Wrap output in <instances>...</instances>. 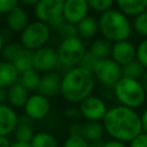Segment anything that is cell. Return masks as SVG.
Wrapping results in <instances>:
<instances>
[{
  "mask_svg": "<svg viewBox=\"0 0 147 147\" xmlns=\"http://www.w3.org/2000/svg\"><path fill=\"white\" fill-rule=\"evenodd\" d=\"M102 125L105 133L110 139L124 144H129L142 132L140 115L134 109L121 105L113 106L107 110Z\"/></svg>",
  "mask_w": 147,
  "mask_h": 147,
  "instance_id": "obj_1",
  "label": "cell"
},
{
  "mask_svg": "<svg viewBox=\"0 0 147 147\" xmlns=\"http://www.w3.org/2000/svg\"><path fill=\"white\" fill-rule=\"evenodd\" d=\"M95 86V78L91 70L80 65L71 68L64 72L61 82V96L70 103H80L92 95Z\"/></svg>",
  "mask_w": 147,
  "mask_h": 147,
  "instance_id": "obj_2",
  "label": "cell"
},
{
  "mask_svg": "<svg viewBox=\"0 0 147 147\" xmlns=\"http://www.w3.org/2000/svg\"><path fill=\"white\" fill-rule=\"evenodd\" d=\"M98 23L99 32L101 33L102 38L107 39L111 44L127 40L132 31L130 20L118 9L111 8L100 14Z\"/></svg>",
  "mask_w": 147,
  "mask_h": 147,
  "instance_id": "obj_3",
  "label": "cell"
},
{
  "mask_svg": "<svg viewBox=\"0 0 147 147\" xmlns=\"http://www.w3.org/2000/svg\"><path fill=\"white\" fill-rule=\"evenodd\" d=\"M113 90L114 95L121 106L136 110L140 108L146 101L147 93L140 80L122 77L113 87Z\"/></svg>",
  "mask_w": 147,
  "mask_h": 147,
  "instance_id": "obj_4",
  "label": "cell"
},
{
  "mask_svg": "<svg viewBox=\"0 0 147 147\" xmlns=\"http://www.w3.org/2000/svg\"><path fill=\"white\" fill-rule=\"evenodd\" d=\"M57 57L59 63L68 69L78 67L83 61L85 54L87 53V48L84 41L78 37H71L67 39H62L57 47Z\"/></svg>",
  "mask_w": 147,
  "mask_h": 147,
  "instance_id": "obj_5",
  "label": "cell"
},
{
  "mask_svg": "<svg viewBox=\"0 0 147 147\" xmlns=\"http://www.w3.org/2000/svg\"><path fill=\"white\" fill-rule=\"evenodd\" d=\"M51 32L52 30L46 23L36 20L30 22L20 33V42L24 48L34 52L47 44L51 38Z\"/></svg>",
  "mask_w": 147,
  "mask_h": 147,
  "instance_id": "obj_6",
  "label": "cell"
},
{
  "mask_svg": "<svg viewBox=\"0 0 147 147\" xmlns=\"http://www.w3.org/2000/svg\"><path fill=\"white\" fill-rule=\"evenodd\" d=\"M95 80L106 87H114L116 83L123 77L122 67L111 57L99 60L92 70Z\"/></svg>",
  "mask_w": 147,
  "mask_h": 147,
  "instance_id": "obj_7",
  "label": "cell"
},
{
  "mask_svg": "<svg viewBox=\"0 0 147 147\" xmlns=\"http://www.w3.org/2000/svg\"><path fill=\"white\" fill-rule=\"evenodd\" d=\"M23 109L24 115L30 121H41L51 113V101L39 93H33L30 94Z\"/></svg>",
  "mask_w": 147,
  "mask_h": 147,
  "instance_id": "obj_8",
  "label": "cell"
},
{
  "mask_svg": "<svg viewBox=\"0 0 147 147\" xmlns=\"http://www.w3.org/2000/svg\"><path fill=\"white\" fill-rule=\"evenodd\" d=\"M78 110L86 121L102 122L108 108L101 98L92 94L79 103Z\"/></svg>",
  "mask_w": 147,
  "mask_h": 147,
  "instance_id": "obj_9",
  "label": "cell"
},
{
  "mask_svg": "<svg viewBox=\"0 0 147 147\" xmlns=\"http://www.w3.org/2000/svg\"><path fill=\"white\" fill-rule=\"evenodd\" d=\"M63 2L60 0H40L34 6V16L37 21L49 25L55 20L63 17Z\"/></svg>",
  "mask_w": 147,
  "mask_h": 147,
  "instance_id": "obj_10",
  "label": "cell"
},
{
  "mask_svg": "<svg viewBox=\"0 0 147 147\" xmlns=\"http://www.w3.org/2000/svg\"><path fill=\"white\" fill-rule=\"evenodd\" d=\"M59 65L57 53L54 48L44 46L33 52L32 68L38 72H51Z\"/></svg>",
  "mask_w": 147,
  "mask_h": 147,
  "instance_id": "obj_11",
  "label": "cell"
},
{
  "mask_svg": "<svg viewBox=\"0 0 147 147\" xmlns=\"http://www.w3.org/2000/svg\"><path fill=\"white\" fill-rule=\"evenodd\" d=\"M69 134H79L90 144L99 141L105 134L102 122L85 121L82 124H74L70 126Z\"/></svg>",
  "mask_w": 147,
  "mask_h": 147,
  "instance_id": "obj_12",
  "label": "cell"
},
{
  "mask_svg": "<svg viewBox=\"0 0 147 147\" xmlns=\"http://www.w3.org/2000/svg\"><path fill=\"white\" fill-rule=\"evenodd\" d=\"M90 6L87 0H65L63 2V18L65 22L77 25L87 17Z\"/></svg>",
  "mask_w": 147,
  "mask_h": 147,
  "instance_id": "obj_13",
  "label": "cell"
},
{
  "mask_svg": "<svg viewBox=\"0 0 147 147\" xmlns=\"http://www.w3.org/2000/svg\"><path fill=\"white\" fill-rule=\"evenodd\" d=\"M20 116L16 110L9 105H0V136L9 137L14 134V131L18 124Z\"/></svg>",
  "mask_w": 147,
  "mask_h": 147,
  "instance_id": "obj_14",
  "label": "cell"
},
{
  "mask_svg": "<svg viewBox=\"0 0 147 147\" xmlns=\"http://www.w3.org/2000/svg\"><path fill=\"white\" fill-rule=\"evenodd\" d=\"M136 52H137V47L133 45V42L129 40H123L113 44L110 56L116 63H118L122 67L136 60Z\"/></svg>",
  "mask_w": 147,
  "mask_h": 147,
  "instance_id": "obj_15",
  "label": "cell"
},
{
  "mask_svg": "<svg viewBox=\"0 0 147 147\" xmlns=\"http://www.w3.org/2000/svg\"><path fill=\"white\" fill-rule=\"evenodd\" d=\"M61 82H62V77L55 71L42 74L37 93H39L48 99L53 98V96L60 94Z\"/></svg>",
  "mask_w": 147,
  "mask_h": 147,
  "instance_id": "obj_16",
  "label": "cell"
},
{
  "mask_svg": "<svg viewBox=\"0 0 147 147\" xmlns=\"http://www.w3.org/2000/svg\"><path fill=\"white\" fill-rule=\"evenodd\" d=\"M29 23H30L29 22V15H28L26 10L20 5L6 15L7 28L14 32L21 33L26 28V25Z\"/></svg>",
  "mask_w": 147,
  "mask_h": 147,
  "instance_id": "obj_17",
  "label": "cell"
},
{
  "mask_svg": "<svg viewBox=\"0 0 147 147\" xmlns=\"http://www.w3.org/2000/svg\"><path fill=\"white\" fill-rule=\"evenodd\" d=\"M29 91L23 87L18 82L7 88V102L10 107L23 108L29 99Z\"/></svg>",
  "mask_w": 147,
  "mask_h": 147,
  "instance_id": "obj_18",
  "label": "cell"
},
{
  "mask_svg": "<svg viewBox=\"0 0 147 147\" xmlns=\"http://www.w3.org/2000/svg\"><path fill=\"white\" fill-rule=\"evenodd\" d=\"M20 72L16 67L7 61H0V87L8 88L18 82Z\"/></svg>",
  "mask_w": 147,
  "mask_h": 147,
  "instance_id": "obj_19",
  "label": "cell"
},
{
  "mask_svg": "<svg viewBox=\"0 0 147 147\" xmlns=\"http://www.w3.org/2000/svg\"><path fill=\"white\" fill-rule=\"evenodd\" d=\"M118 10L126 16H133L147 10V0H115Z\"/></svg>",
  "mask_w": 147,
  "mask_h": 147,
  "instance_id": "obj_20",
  "label": "cell"
},
{
  "mask_svg": "<svg viewBox=\"0 0 147 147\" xmlns=\"http://www.w3.org/2000/svg\"><path fill=\"white\" fill-rule=\"evenodd\" d=\"M76 26H77V36L82 40L92 39L99 32V23H98V20L94 18V17H92V16L85 17Z\"/></svg>",
  "mask_w": 147,
  "mask_h": 147,
  "instance_id": "obj_21",
  "label": "cell"
},
{
  "mask_svg": "<svg viewBox=\"0 0 147 147\" xmlns=\"http://www.w3.org/2000/svg\"><path fill=\"white\" fill-rule=\"evenodd\" d=\"M34 129L31 124V121L24 116L20 117L18 124L14 131V138L15 141H21V142H30L34 136Z\"/></svg>",
  "mask_w": 147,
  "mask_h": 147,
  "instance_id": "obj_22",
  "label": "cell"
},
{
  "mask_svg": "<svg viewBox=\"0 0 147 147\" xmlns=\"http://www.w3.org/2000/svg\"><path fill=\"white\" fill-rule=\"evenodd\" d=\"M111 47H113V44L110 41H108L107 39H105V38H96V39H94L91 42L90 48L87 51L96 60H103V59L110 57Z\"/></svg>",
  "mask_w": 147,
  "mask_h": 147,
  "instance_id": "obj_23",
  "label": "cell"
},
{
  "mask_svg": "<svg viewBox=\"0 0 147 147\" xmlns=\"http://www.w3.org/2000/svg\"><path fill=\"white\" fill-rule=\"evenodd\" d=\"M40 79H41L40 72H38L37 70H34L32 68V69H29V70L20 74L18 83L30 92V91H37L38 90L39 84H40Z\"/></svg>",
  "mask_w": 147,
  "mask_h": 147,
  "instance_id": "obj_24",
  "label": "cell"
},
{
  "mask_svg": "<svg viewBox=\"0 0 147 147\" xmlns=\"http://www.w3.org/2000/svg\"><path fill=\"white\" fill-rule=\"evenodd\" d=\"M31 147H59V141L54 134L47 131H38L30 141Z\"/></svg>",
  "mask_w": 147,
  "mask_h": 147,
  "instance_id": "obj_25",
  "label": "cell"
},
{
  "mask_svg": "<svg viewBox=\"0 0 147 147\" xmlns=\"http://www.w3.org/2000/svg\"><path fill=\"white\" fill-rule=\"evenodd\" d=\"M32 57H33V52L23 48L22 52L18 54V56L14 60L13 64L16 67L18 72L22 74L29 69H32Z\"/></svg>",
  "mask_w": 147,
  "mask_h": 147,
  "instance_id": "obj_26",
  "label": "cell"
},
{
  "mask_svg": "<svg viewBox=\"0 0 147 147\" xmlns=\"http://www.w3.org/2000/svg\"><path fill=\"white\" fill-rule=\"evenodd\" d=\"M145 70L146 69L137 60H133V61L122 65V75H123V77L131 78V79L140 80V78L144 75Z\"/></svg>",
  "mask_w": 147,
  "mask_h": 147,
  "instance_id": "obj_27",
  "label": "cell"
},
{
  "mask_svg": "<svg viewBox=\"0 0 147 147\" xmlns=\"http://www.w3.org/2000/svg\"><path fill=\"white\" fill-rule=\"evenodd\" d=\"M23 48L24 47L21 45L20 41H9V42L5 44L2 53H1V56H2L3 61L13 63L14 60L18 56V54L22 52Z\"/></svg>",
  "mask_w": 147,
  "mask_h": 147,
  "instance_id": "obj_28",
  "label": "cell"
},
{
  "mask_svg": "<svg viewBox=\"0 0 147 147\" xmlns=\"http://www.w3.org/2000/svg\"><path fill=\"white\" fill-rule=\"evenodd\" d=\"M132 28L134 29V31L138 34L147 38V10L142 11L141 14H139L134 17Z\"/></svg>",
  "mask_w": 147,
  "mask_h": 147,
  "instance_id": "obj_29",
  "label": "cell"
},
{
  "mask_svg": "<svg viewBox=\"0 0 147 147\" xmlns=\"http://www.w3.org/2000/svg\"><path fill=\"white\" fill-rule=\"evenodd\" d=\"M62 147H91V144L79 134H69L63 141Z\"/></svg>",
  "mask_w": 147,
  "mask_h": 147,
  "instance_id": "obj_30",
  "label": "cell"
},
{
  "mask_svg": "<svg viewBox=\"0 0 147 147\" xmlns=\"http://www.w3.org/2000/svg\"><path fill=\"white\" fill-rule=\"evenodd\" d=\"M136 60L145 69H147V38H145L138 44L136 52Z\"/></svg>",
  "mask_w": 147,
  "mask_h": 147,
  "instance_id": "obj_31",
  "label": "cell"
},
{
  "mask_svg": "<svg viewBox=\"0 0 147 147\" xmlns=\"http://www.w3.org/2000/svg\"><path fill=\"white\" fill-rule=\"evenodd\" d=\"M87 2H88L90 8L102 14L111 9V6L114 5L115 0H87Z\"/></svg>",
  "mask_w": 147,
  "mask_h": 147,
  "instance_id": "obj_32",
  "label": "cell"
},
{
  "mask_svg": "<svg viewBox=\"0 0 147 147\" xmlns=\"http://www.w3.org/2000/svg\"><path fill=\"white\" fill-rule=\"evenodd\" d=\"M56 32L59 33V36L61 37V39H67V38L76 37L77 36V26L75 24L64 22Z\"/></svg>",
  "mask_w": 147,
  "mask_h": 147,
  "instance_id": "obj_33",
  "label": "cell"
},
{
  "mask_svg": "<svg viewBox=\"0 0 147 147\" xmlns=\"http://www.w3.org/2000/svg\"><path fill=\"white\" fill-rule=\"evenodd\" d=\"M20 3L18 0H0V15H7Z\"/></svg>",
  "mask_w": 147,
  "mask_h": 147,
  "instance_id": "obj_34",
  "label": "cell"
},
{
  "mask_svg": "<svg viewBox=\"0 0 147 147\" xmlns=\"http://www.w3.org/2000/svg\"><path fill=\"white\" fill-rule=\"evenodd\" d=\"M99 60H96L88 51H87V53L85 54V56H84V59H83V61L80 62V67H83V68H85V69H88V70H93L94 69V67H95V64H96V62H98Z\"/></svg>",
  "mask_w": 147,
  "mask_h": 147,
  "instance_id": "obj_35",
  "label": "cell"
},
{
  "mask_svg": "<svg viewBox=\"0 0 147 147\" xmlns=\"http://www.w3.org/2000/svg\"><path fill=\"white\" fill-rule=\"evenodd\" d=\"M127 147H147V133L141 132L127 144Z\"/></svg>",
  "mask_w": 147,
  "mask_h": 147,
  "instance_id": "obj_36",
  "label": "cell"
},
{
  "mask_svg": "<svg viewBox=\"0 0 147 147\" xmlns=\"http://www.w3.org/2000/svg\"><path fill=\"white\" fill-rule=\"evenodd\" d=\"M101 147H127V144H124V142H121V141H117V140L109 139V140L105 141Z\"/></svg>",
  "mask_w": 147,
  "mask_h": 147,
  "instance_id": "obj_37",
  "label": "cell"
},
{
  "mask_svg": "<svg viewBox=\"0 0 147 147\" xmlns=\"http://www.w3.org/2000/svg\"><path fill=\"white\" fill-rule=\"evenodd\" d=\"M140 121H141V129L144 133H147V107L142 110L140 114Z\"/></svg>",
  "mask_w": 147,
  "mask_h": 147,
  "instance_id": "obj_38",
  "label": "cell"
},
{
  "mask_svg": "<svg viewBox=\"0 0 147 147\" xmlns=\"http://www.w3.org/2000/svg\"><path fill=\"white\" fill-rule=\"evenodd\" d=\"M7 101V88L0 87V105H5Z\"/></svg>",
  "mask_w": 147,
  "mask_h": 147,
  "instance_id": "obj_39",
  "label": "cell"
},
{
  "mask_svg": "<svg viewBox=\"0 0 147 147\" xmlns=\"http://www.w3.org/2000/svg\"><path fill=\"white\" fill-rule=\"evenodd\" d=\"M10 144L11 142L8 139V137H1L0 136V147H9Z\"/></svg>",
  "mask_w": 147,
  "mask_h": 147,
  "instance_id": "obj_40",
  "label": "cell"
},
{
  "mask_svg": "<svg viewBox=\"0 0 147 147\" xmlns=\"http://www.w3.org/2000/svg\"><path fill=\"white\" fill-rule=\"evenodd\" d=\"M140 83H141L142 87L145 88V91H146V93H147V69L145 70L144 75L141 76V78H140Z\"/></svg>",
  "mask_w": 147,
  "mask_h": 147,
  "instance_id": "obj_41",
  "label": "cell"
},
{
  "mask_svg": "<svg viewBox=\"0 0 147 147\" xmlns=\"http://www.w3.org/2000/svg\"><path fill=\"white\" fill-rule=\"evenodd\" d=\"M9 147H31L30 142H21V141H14L10 144Z\"/></svg>",
  "mask_w": 147,
  "mask_h": 147,
  "instance_id": "obj_42",
  "label": "cell"
},
{
  "mask_svg": "<svg viewBox=\"0 0 147 147\" xmlns=\"http://www.w3.org/2000/svg\"><path fill=\"white\" fill-rule=\"evenodd\" d=\"M18 1L25 6H36L40 0H18Z\"/></svg>",
  "mask_w": 147,
  "mask_h": 147,
  "instance_id": "obj_43",
  "label": "cell"
},
{
  "mask_svg": "<svg viewBox=\"0 0 147 147\" xmlns=\"http://www.w3.org/2000/svg\"><path fill=\"white\" fill-rule=\"evenodd\" d=\"M3 46H5V40H3V37H2V34L0 33V55H1V53H2Z\"/></svg>",
  "mask_w": 147,
  "mask_h": 147,
  "instance_id": "obj_44",
  "label": "cell"
},
{
  "mask_svg": "<svg viewBox=\"0 0 147 147\" xmlns=\"http://www.w3.org/2000/svg\"><path fill=\"white\" fill-rule=\"evenodd\" d=\"M60 1H62V2H64V1H65V0H60Z\"/></svg>",
  "mask_w": 147,
  "mask_h": 147,
  "instance_id": "obj_45",
  "label": "cell"
}]
</instances>
